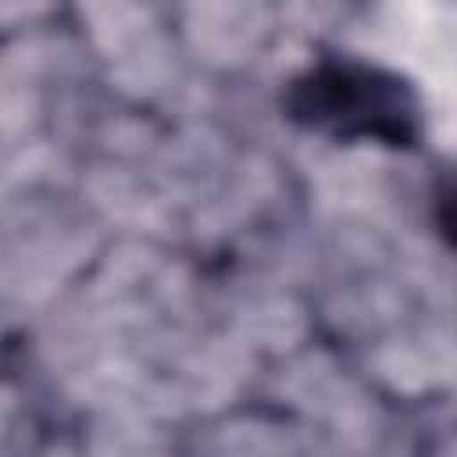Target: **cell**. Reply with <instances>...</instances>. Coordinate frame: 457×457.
<instances>
[{
  "mask_svg": "<svg viewBox=\"0 0 457 457\" xmlns=\"http://www.w3.org/2000/svg\"><path fill=\"white\" fill-rule=\"evenodd\" d=\"M286 118L339 143L414 150L425 136V104L393 68L325 57L303 68L282 96Z\"/></svg>",
  "mask_w": 457,
  "mask_h": 457,
  "instance_id": "1",
  "label": "cell"
}]
</instances>
